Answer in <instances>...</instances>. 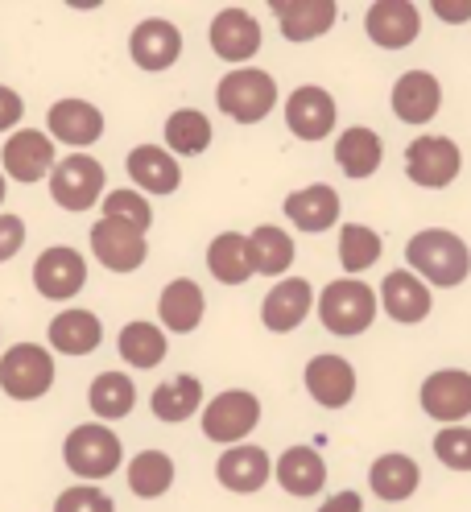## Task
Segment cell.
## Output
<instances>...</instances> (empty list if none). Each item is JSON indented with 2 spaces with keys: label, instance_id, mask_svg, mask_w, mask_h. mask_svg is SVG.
<instances>
[{
  "label": "cell",
  "instance_id": "cell-1",
  "mask_svg": "<svg viewBox=\"0 0 471 512\" xmlns=\"http://www.w3.org/2000/svg\"><path fill=\"white\" fill-rule=\"evenodd\" d=\"M405 261H410V273H422L430 285H438V290H451V285L467 281V273H471L467 244L447 228L418 232L410 244H405Z\"/></svg>",
  "mask_w": 471,
  "mask_h": 512
},
{
  "label": "cell",
  "instance_id": "cell-2",
  "mask_svg": "<svg viewBox=\"0 0 471 512\" xmlns=\"http://www.w3.org/2000/svg\"><path fill=\"white\" fill-rule=\"evenodd\" d=\"M215 104L224 116H232L236 124H257L273 112L277 104V83L269 71H257V67H240L232 75L219 79L215 87Z\"/></svg>",
  "mask_w": 471,
  "mask_h": 512
},
{
  "label": "cell",
  "instance_id": "cell-3",
  "mask_svg": "<svg viewBox=\"0 0 471 512\" xmlns=\"http://www.w3.org/2000/svg\"><path fill=\"white\" fill-rule=\"evenodd\" d=\"M319 318H323V327L331 335H343V339H352V335H364L372 327V318H376V294H372V285L364 281H331L327 290L319 294Z\"/></svg>",
  "mask_w": 471,
  "mask_h": 512
},
{
  "label": "cell",
  "instance_id": "cell-4",
  "mask_svg": "<svg viewBox=\"0 0 471 512\" xmlns=\"http://www.w3.org/2000/svg\"><path fill=\"white\" fill-rule=\"evenodd\" d=\"M0 389L13 401H38L54 389V356L38 343H17L0 356Z\"/></svg>",
  "mask_w": 471,
  "mask_h": 512
},
{
  "label": "cell",
  "instance_id": "cell-5",
  "mask_svg": "<svg viewBox=\"0 0 471 512\" xmlns=\"http://www.w3.org/2000/svg\"><path fill=\"white\" fill-rule=\"evenodd\" d=\"M120 455H124L120 438L100 422L75 426L67 434V442H62V459H67V467L79 479H108L120 467Z\"/></svg>",
  "mask_w": 471,
  "mask_h": 512
},
{
  "label": "cell",
  "instance_id": "cell-6",
  "mask_svg": "<svg viewBox=\"0 0 471 512\" xmlns=\"http://www.w3.org/2000/svg\"><path fill=\"white\" fill-rule=\"evenodd\" d=\"M104 182H108V174L96 157L71 153V157H62L50 174V199L62 211H91L96 199L104 195Z\"/></svg>",
  "mask_w": 471,
  "mask_h": 512
},
{
  "label": "cell",
  "instance_id": "cell-7",
  "mask_svg": "<svg viewBox=\"0 0 471 512\" xmlns=\"http://www.w3.org/2000/svg\"><path fill=\"white\" fill-rule=\"evenodd\" d=\"M257 422H261V401L248 389H228V393L211 397L203 409V434L211 442H224V446L244 442L257 430Z\"/></svg>",
  "mask_w": 471,
  "mask_h": 512
},
{
  "label": "cell",
  "instance_id": "cell-8",
  "mask_svg": "<svg viewBox=\"0 0 471 512\" xmlns=\"http://www.w3.org/2000/svg\"><path fill=\"white\" fill-rule=\"evenodd\" d=\"M463 170V153L451 137H418L410 141V149H405V174H410V182L426 186V190H443L459 178Z\"/></svg>",
  "mask_w": 471,
  "mask_h": 512
},
{
  "label": "cell",
  "instance_id": "cell-9",
  "mask_svg": "<svg viewBox=\"0 0 471 512\" xmlns=\"http://www.w3.org/2000/svg\"><path fill=\"white\" fill-rule=\"evenodd\" d=\"M0 162H5V174L13 182H25V186L50 178L58 166L50 133H38V128H17V133L5 141V149H0Z\"/></svg>",
  "mask_w": 471,
  "mask_h": 512
},
{
  "label": "cell",
  "instance_id": "cell-10",
  "mask_svg": "<svg viewBox=\"0 0 471 512\" xmlns=\"http://www.w3.org/2000/svg\"><path fill=\"white\" fill-rule=\"evenodd\" d=\"M91 252H96V261L112 273H133L145 265L149 256V244H145V232L129 228V223H116V219H96V228H91Z\"/></svg>",
  "mask_w": 471,
  "mask_h": 512
},
{
  "label": "cell",
  "instance_id": "cell-11",
  "mask_svg": "<svg viewBox=\"0 0 471 512\" xmlns=\"http://www.w3.org/2000/svg\"><path fill=\"white\" fill-rule=\"evenodd\" d=\"M34 285H38V294L50 298V302L75 298L83 285H87V261H83V252H75L67 244L46 248L38 256V265H34Z\"/></svg>",
  "mask_w": 471,
  "mask_h": 512
},
{
  "label": "cell",
  "instance_id": "cell-12",
  "mask_svg": "<svg viewBox=\"0 0 471 512\" xmlns=\"http://www.w3.org/2000/svg\"><path fill=\"white\" fill-rule=\"evenodd\" d=\"M422 409H426V418H434V422L459 426L471 413V372L443 368V372L426 376V384H422Z\"/></svg>",
  "mask_w": 471,
  "mask_h": 512
},
{
  "label": "cell",
  "instance_id": "cell-13",
  "mask_svg": "<svg viewBox=\"0 0 471 512\" xmlns=\"http://www.w3.org/2000/svg\"><path fill=\"white\" fill-rule=\"evenodd\" d=\"M207 42H211V50L224 62H248L261 50L265 34H261L257 17L248 9H219L211 29H207Z\"/></svg>",
  "mask_w": 471,
  "mask_h": 512
},
{
  "label": "cell",
  "instance_id": "cell-14",
  "mask_svg": "<svg viewBox=\"0 0 471 512\" xmlns=\"http://www.w3.org/2000/svg\"><path fill=\"white\" fill-rule=\"evenodd\" d=\"M364 29L381 50H405L422 34V13L410 0H376L364 17Z\"/></svg>",
  "mask_w": 471,
  "mask_h": 512
},
{
  "label": "cell",
  "instance_id": "cell-15",
  "mask_svg": "<svg viewBox=\"0 0 471 512\" xmlns=\"http://www.w3.org/2000/svg\"><path fill=\"white\" fill-rule=\"evenodd\" d=\"M129 54L141 71H170L178 54H182V34H178V25L166 21V17H149L133 29V38H129Z\"/></svg>",
  "mask_w": 471,
  "mask_h": 512
},
{
  "label": "cell",
  "instance_id": "cell-16",
  "mask_svg": "<svg viewBox=\"0 0 471 512\" xmlns=\"http://www.w3.org/2000/svg\"><path fill=\"white\" fill-rule=\"evenodd\" d=\"M273 17L281 25L286 42H314L323 38L327 29L335 25L339 17V5L335 0H273Z\"/></svg>",
  "mask_w": 471,
  "mask_h": 512
},
{
  "label": "cell",
  "instance_id": "cell-17",
  "mask_svg": "<svg viewBox=\"0 0 471 512\" xmlns=\"http://www.w3.org/2000/svg\"><path fill=\"white\" fill-rule=\"evenodd\" d=\"M46 128H50V141L83 149L104 137V112L87 100H58L46 116Z\"/></svg>",
  "mask_w": 471,
  "mask_h": 512
},
{
  "label": "cell",
  "instance_id": "cell-18",
  "mask_svg": "<svg viewBox=\"0 0 471 512\" xmlns=\"http://www.w3.org/2000/svg\"><path fill=\"white\" fill-rule=\"evenodd\" d=\"M302 380H306V393L323 409H343L356 397V368L343 356H314Z\"/></svg>",
  "mask_w": 471,
  "mask_h": 512
},
{
  "label": "cell",
  "instance_id": "cell-19",
  "mask_svg": "<svg viewBox=\"0 0 471 512\" xmlns=\"http://www.w3.org/2000/svg\"><path fill=\"white\" fill-rule=\"evenodd\" d=\"M286 124L298 141H323L335 128V100L323 87H298L286 100Z\"/></svg>",
  "mask_w": 471,
  "mask_h": 512
},
{
  "label": "cell",
  "instance_id": "cell-20",
  "mask_svg": "<svg viewBox=\"0 0 471 512\" xmlns=\"http://www.w3.org/2000/svg\"><path fill=\"white\" fill-rule=\"evenodd\" d=\"M310 306H314V290H310V281H302V277L277 281L273 290L265 294V302H261V323H265L273 335L298 331V327H302V318L310 314Z\"/></svg>",
  "mask_w": 471,
  "mask_h": 512
},
{
  "label": "cell",
  "instance_id": "cell-21",
  "mask_svg": "<svg viewBox=\"0 0 471 512\" xmlns=\"http://www.w3.org/2000/svg\"><path fill=\"white\" fill-rule=\"evenodd\" d=\"M269 475H273V463L265 455V446H228L215 463V479L228 492H240V496L261 492L269 484Z\"/></svg>",
  "mask_w": 471,
  "mask_h": 512
},
{
  "label": "cell",
  "instance_id": "cell-22",
  "mask_svg": "<svg viewBox=\"0 0 471 512\" xmlns=\"http://www.w3.org/2000/svg\"><path fill=\"white\" fill-rule=\"evenodd\" d=\"M443 108V87L430 71H405L393 83V116L405 124H426Z\"/></svg>",
  "mask_w": 471,
  "mask_h": 512
},
{
  "label": "cell",
  "instance_id": "cell-23",
  "mask_svg": "<svg viewBox=\"0 0 471 512\" xmlns=\"http://www.w3.org/2000/svg\"><path fill=\"white\" fill-rule=\"evenodd\" d=\"M381 306H385V314L393 318V323L414 327L430 314V290H426V281L418 273L393 269L385 277V285H381Z\"/></svg>",
  "mask_w": 471,
  "mask_h": 512
},
{
  "label": "cell",
  "instance_id": "cell-24",
  "mask_svg": "<svg viewBox=\"0 0 471 512\" xmlns=\"http://www.w3.org/2000/svg\"><path fill=\"white\" fill-rule=\"evenodd\" d=\"M203 310H207V298L199 290V281H191V277H174L162 290V298H157L162 327L174 335H191L203 323Z\"/></svg>",
  "mask_w": 471,
  "mask_h": 512
},
{
  "label": "cell",
  "instance_id": "cell-25",
  "mask_svg": "<svg viewBox=\"0 0 471 512\" xmlns=\"http://www.w3.org/2000/svg\"><path fill=\"white\" fill-rule=\"evenodd\" d=\"M129 178L145 190V195H174L178 182H182V170L174 162V153L162 149V145H137L124 162Z\"/></svg>",
  "mask_w": 471,
  "mask_h": 512
},
{
  "label": "cell",
  "instance_id": "cell-26",
  "mask_svg": "<svg viewBox=\"0 0 471 512\" xmlns=\"http://www.w3.org/2000/svg\"><path fill=\"white\" fill-rule=\"evenodd\" d=\"M50 347L62 356H87L104 343V323L91 310H62L50 318Z\"/></svg>",
  "mask_w": 471,
  "mask_h": 512
},
{
  "label": "cell",
  "instance_id": "cell-27",
  "mask_svg": "<svg viewBox=\"0 0 471 512\" xmlns=\"http://www.w3.org/2000/svg\"><path fill=\"white\" fill-rule=\"evenodd\" d=\"M286 215L298 232H327L339 223V195L331 186H302L286 199Z\"/></svg>",
  "mask_w": 471,
  "mask_h": 512
},
{
  "label": "cell",
  "instance_id": "cell-28",
  "mask_svg": "<svg viewBox=\"0 0 471 512\" xmlns=\"http://www.w3.org/2000/svg\"><path fill=\"white\" fill-rule=\"evenodd\" d=\"M277 484L290 496H319L327 484V463L314 446H290L277 459Z\"/></svg>",
  "mask_w": 471,
  "mask_h": 512
},
{
  "label": "cell",
  "instance_id": "cell-29",
  "mask_svg": "<svg viewBox=\"0 0 471 512\" xmlns=\"http://www.w3.org/2000/svg\"><path fill=\"white\" fill-rule=\"evenodd\" d=\"M207 269L215 281H224V285H244L248 277L257 273L253 265V244H248V236L240 232H219L207 248Z\"/></svg>",
  "mask_w": 471,
  "mask_h": 512
},
{
  "label": "cell",
  "instance_id": "cell-30",
  "mask_svg": "<svg viewBox=\"0 0 471 512\" xmlns=\"http://www.w3.org/2000/svg\"><path fill=\"white\" fill-rule=\"evenodd\" d=\"M385 162V145L372 128L356 124V128H343V137L335 141V166L348 174V178H368L376 174Z\"/></svg>",
  "mask_w": 471,
  "mask_h": 512
},
{
  "label": "cell",
  "instance_id": "cell-31",
  "mask_svg": "<svg viewBox=\"0 0 471 512\" xmlns=\"http://www.w3.org/2000/svg\"><path fill=\"white\" fill-rule=\"evenodd\" d=\"M149 405H153V418L157 422H170V426L195 418L199 405H203V380L191 376V372H182V376H174L166 384H157Z\"/></svg>",
  "mask_w": 471,
  "mask_h": 512
},
{
  "label": "cell",
  "instance_id": "cell-32",
  "mask_svg": "<svg viewBox=\"0 0 471 512\" xmlns=\"http://www.w3.org/2000/svg\"><path fill=\"white\" fill-rule=\"evenodd\" d=\"M418 484H422V471H418V463L410 455H381L368 467V488L381 500H389V504L410 500L418 492Z\"/></svg>",
  "mask_w": 471,
  "mask_h": 512
},
{
  "label": "cell",
  "instance_id": "cell-33",
  "mask_svg": "<svg viewBox=\"0 0 471 512\" xmlns=\"http://www.w3.org/2000/svg\"><path fill=\"white\" fill-rule=\"evenodd\" d=\"M87 401H91V413H100V418H108V422L129 418L133 405H137V384L124 372H100L96 380H91Z\"/></svg>",
  "mask_w": 471,
  "mask_h": 512
},
{
  "label": "cell",
  "instance_id": "cell-34",
  "mask_svg": "<svg viewBox=\"0 0 471 512\" xmlns=\"http://www.w3.org/2000/svg\"><path fill=\"white\" fill-rule=\"evenodd\" d=\"M166 351H170V343H166V335H162V327H153V323H129L120 331V360L129 364V368H157L166 360Z\"/></svg>",
  "mask_w": 471,
  "mask_h": 512
},
{
  "label": "cell",
  "instance_id": "cell-35",
  "mask_svg": "<svg viewBox=\"0 0 471 512\" xmlns=\"http://www.w3.org/2000/svg\"><path fill=\"white\" fill-rule=\"evenodd\" d=\"M174 484V459L166 451H141L129 463V492L141 500H157L166 496Z\"/></svg>",
  "mask_w": 471,
  "mask_h": 512
},
{
  "label": "cell",
  "instance_id": "cell-36",
  "mask_svg": "<svg viewBox=\"0 0 471 512\" xmlns=\"http://www.w3.org/2000/svg\"><path fill=\"white\" fill-rule=\"evenodd\" d=\"M248 244H253L257 273H265V277H281L294 265V240H290V232L273 228V223H261V228L248 236Z\"/></svg>",
  "mask_w": 471,
  "mask_h": 512
},
{
  "label": "cell",
  "instance_id": "cell-37",
  "mask_svg": "<svg viewBox=\"0 0 471 512\" xmlns=\"http://www.w3.org/2000/svg\"><path fill=\"white\" fill-rule=\"evenodd\" d=\"M166 145L182 157H199L211 145V120L199 108H178L166 120Z\"/></svg>",
  "mask_w": 471,
  "mask_h": 512
},
{
  "label": "cell",
  "instance_id": "cell-38",
  "mask_svg": "<svg viewBox=\"0 0 471 512\" xmlns=\"http://www.w3.org/2000/svg\"><path fill=\"white\" fill-rule=\"evenodd\" d=\"M381 236H376L372 228H364V223H343L339 232V265L348 273H364L372 269L376 261H381Z\"/></svg>",
  "mask_w": 471,
  "mask_h": 512
},
{
  "label": "cell",
  "instance_id": "cell-39",
  "mask_svg": "<svg viewBox=\"0 0 471 512\" xmlns=\"http://www.w3.org/2000/svg\"><path fill=\"white\" fill-rule=\"evenodd\" d=\"M104 219H116V223H129V228L137 232H149L153 223V211H149V199L141 195V190H112V195H104Z\"/></svg>",
  "mask_w": 471,
  "mask_h": 512
},
{
  "label": "cell",
  "instance_id": "cell-40",
  "mask_svg": "<svg viewBox=\"0 0 471 512\" xmlns=\"http://www.w3.org/2000/svg\"><path fill=\"white\" fill-rule=\"evenodd\" d=\"M434 455L451 471H471V430L467 426H443L434 434Z\"/></svg>",
  "mask_w": 471,
  "mask_h": 512
},
{
  "label": "cell",
  "instance_id": "cell-41",
  "mask_svg": "<svg viewBox=\"0 0 471 512\" xmlns=\"http://www.w3.org/2000/svg\"><path fill=\"white\" fill-rule=\"evenodd\" d=\"M54 512H116L112 496L91 488V484H79V488H67L58 500H54Z\"/></svg>",
  "mask_w": 471,
  "mask_h": 512
},
{
  "label": "cell",
  "instance_id": "cell-42",
  "mask_svg": "<svg viewBox=\"0 0 471 512\" xmlns=\"http://www.w3.org/2000/svg\"><path fill=\"white\" fill-rule=\"evenodd\" d=\"M25 248V219L21 215H0V265L13 261Z\"/></svg>",
  "mask_w": 471,
  "mask_h": 512
},
{
  "label": "cell",
  "instance_id": "cell-43",
  "mask_svg": "<svg viewBox=\"0 0 471 512\" xmlns=\"http://www.w3.org/2000/svg\"><path fill=\"white\" fill-rule=\"evenodd\" d=\"M25 116V104L21 95L13 87H0V133H9V128H17V120Z\"/></svg>",
  "mask_w": 471,
  "mask_h": 512
},
{
  "label": "cell",
  "instance_id": "cell-44",
  "mask_svg": "<svg viewBox=\"0 0 471 512\" xmlns=\"http://www.w3.org/2000/svg\"><path fill=\"white\" fill-rule=\"evenodd\" d=\"M434 13L443 21H451V25H463V21H471V0H459V5H451V0H434Z\"/></svg>",
  "mask_w": 471,
  "mask_h": 512
},
{
  "label": "cell",
  "instance_id": "cell-45",
  "mask_svg": "<svg viewBox=\"0 0 471 512\" xmlns=\"http://www.w3.org/2000/svg\"><path fill=\"white\" fill-rule=\"evenodd\" d=\"M319 512H364V500L360 492H335Z\"/></svg>",
  "mask_w": 471,
  "mask_h": 512
},
{
  "label": "cell",
  "instance_id": "cell-46",
  "mask_svg": "<svg viewBox=\"0 0 471 512\" xmlns=\"http://www.w3.org/2000/svg\"><path fill=\"white\" fill-rule=\"evenodd\" d=\"M5 195H9V182H5V174H0V203H5Z\"/></svg>",
  "mask_w": 471,
  "mask_h": 512
}]
</instances>
